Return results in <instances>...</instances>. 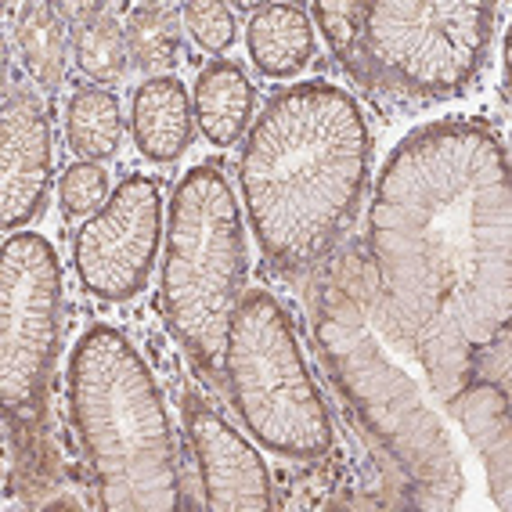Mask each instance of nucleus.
Returning a JSON list of instances; mask_svg holds the SVG:
<instances>
[{
  "label": "nucleus",
  "instance_id": "obj_17",
  "mask_svg": "<svg viewBox=\"0 0 512 512\" xmlns=\"http://www.w3.org/2000/svg\"><path fill=\"white\" fill-rule=\"evenodd\" d=\"M15 44L26 73L44 87L58 91L65 80V55H69V22L51 4H22L15 19Z\"/></svg>",
  "mask_w": 512,
  "mask_h": 512
},
{
  "label": "nucleus",
  "instance_id": "obj_16",
  "mask_svg": "<svg viewBox=\"0 0 512 512\" xmlns=\"http://www.w3.org/2000/svg\"><path fill=\"white\" fill-rule=\"evenodd\" d=\"M256 91L235 62H210L195 83V116L202 138L217 148H231L253 127Z\"/></svg>",
  "mask_w": 512,
  "mask_h": 512
},
{
  "label": "nucleus",
  "instance_id": "obj_15",
  "mask_svg": "<svg viewBox=\"0 0 512 512\" xmlns=\"http://www.w3.org/2000/svg\"><path fill=\"white\" fill-rule=\"evenodd\" d=\"M55 8L62 19H69V44L80 73L105 87L123 83L130 47L127 26L116 19L119 4H55Z\"/></svg>",
  "mask_w": 512,
  "mask_h": 512
},
{
  "label": "nucleus",
  "instance_id": "obj_11",
  "mask_svg": "<svg viewBox=\"0 0 512 512\" xmlns=\"http://www.w3.org/2000/svg\"><path fill=\"white\" fill-rule=\"evenodd\" d=\"M184 430L192 440L195 462H199L202 494L210 512H267L271 498V473L260 451L238 430H231L213 408L188 401L184 408Z\"/></svg>",
  "mask_w": 512,
  "mask_h": 512
},
{
  "label": "nucleus",
  "instance_id": "obj_4",
  "mask_svg": "<svg viewBox=\"0 0 512 512\" xmlns=\"http://www.w3.org/2000/svg\"><path fill=\"white\" fill-rule=\"evenodd\" d=\"M375 321L379 314L365 267L347 264L318 296L314 332L321 357L361 426L408 476L419 505L448 509L462 494V466L451 437L440 415L422 401L419 383L390 357Z\"/></svg>",
  "mask_w": 512,
  "mask_h": 512
},
{
  "label": "nucleus",
  "instance_id": "obj_21",
  "mask_svg": "<svg viewBox=\"0 0 512 512\" xmlns=\"http://www.w3.org/2000/svg\"><path fill=\"white\" fill-rule=\"evenodd\" d=\"M184 29L192 33L195 44L206 51V55H224L231 44H235L238 22L235 11L228 4H213V0H192L181 8Z\"/></svg>",
  "mask_w": 512,
  "mask_h": 512
},
{
  "label": "nucleus",
  "instance_id": "obj_9",
  "mask_svg": "<svg viewBox=\"0 0 512 512\" xmlns=\"http://www.w3.org/2000/svg\"><path fill=\"white\" fill-rule=\"evenodd\" d=\"M159 246H163V188L156 177L130 174L76 231V278L94 300H134L148 285Z\"/></svg>",
  "mask_w": 512,
  "mask_h": 512
},
{
  "label": "nucleus",
  "instance_id": "obj_5",
  "mask_svg": "<svg viewBox=\"0 0 512 512\" xmlns=\"http://www.w3.org/2000/svg\"><path fill=\"white\" fill-rule=\"evenodd\" d=\"M494 4L401 0L314 4V22L339 65L368 91L401 101L455 98L484 69L494 44Z\"/></svg>",
  "mask_w": 512,
  "mask_h": 512
},
{
  "label": "nucleus",
  "instance_id": "obj_18",
  "mask_svg": "<svg viewBox=\"0 0 512 512\" xmlns=\"http://www.w3.org/2000/svg\"><path fill=\"white\" fill-rule=\"evenodd\" d=\"M65 138L76 156L87 163L116 156L123 141V112H119L116 94L105 87L76 91L65 109Z\"/></svg>",
  "mask_w": 512,
  "mask_h": 512
},
{
  "label": "nucleus",
  "instance_id": "obj_3",
  "mask_svg": "<svg viewBox=\"0 0 512 512\" xmlns=\"http://www.w3.org/2000/svg\"><path fill=\"white\" fill-rule=\"evenodd\" d=\"M69 415L105 512L184 505L177 440L145 357L112 325H94L69 354Z\"/></svg>",
  "mask_w": 512,
  "mask_h": 512
},
{
  "label": "nucleus",
  "instance_id": "obj_6",
  "mask_svg": "<svg viewBox=\"0 0 512 512\" xmlns=\"http://www.w3.org/2000/svg\"><path fill=\"white\" fill-rule=\"evenodd\" d=\"M246 296L242 206L217 163L181 177L163 249V318L195 368L213 375Z\"/></svg>",
  "mask_w": 512,
  "mask_h": 512
},
{
  "label": "nucleus",
  "instance_id": "obj_22",
  "mask_svg": "<svg viewBox=\"0 0 512 512\" xmlns=\"http://www.w3.org/2000/svg\"><path fill=\"white\" fill-rule=\"evenodd\" d=\"M509 325L502 332H494V339L487 343L473 361V379H487L509 390Z\"/></svg>",
  "mask_w": 512,
  "mask_h": 512
},
{
  "label": "nucleus",
  "instance_id": "obj_12",
  "mask_svg": "<svg viewBox=\"0 0 512 512\" xmlns=\"http://www.w3.org/2000/svg\"><path fill=\"white\" fill-rule=\"evenodd\" d=\"M451 419L462 426L466 440L476 448L487 469L498 509L512 505V422H509V390L487 379H469L462 390L444 401Z\"/></svg>",
  "mask_w": 512,
  "mask_h": 512
},
{
  "label": "nucleus",
  "instance_id": "obj_2",
  "mask_svg": "<svg viewBox=\"0 0 512 512\" xmlns=\"http://www.w3.org/2000/svg\"><path fill=\"white\" fill-rule=\"evenodd\" d=\"M372 177L365 112L343 87L293 83L267 101L238 156L246 220L282 275L318 267L350 228Z\"/></svg>",
  "mask_w": 512,
  "mask_h": 512
},
{
  "label": "nucleus",
  "instance_id": "obj_1",
  "mask_svg": "<svg viewBox=\"0 0 512 512\" xmlns=\"http://www.w3.org/2000/svg\"><path fill=\"white\" fill-rule=\"evenodd\" d=\"M372 300L448 401L512 314V188L494 130L437 119L390 152L368 213Z\"/></svg>",
  "mask_w": 512,
  "mask_h": 512
},
{
  "label": "nucleus",
  "instance_id": "obj_14",
  "mask_svg": "<svg viewBox=\"0 0 512 512\" xmlns=\"http://www.w3.org/2000/svg\"><path fill=\"white\" fill-rule=\"evenodd\" d=\"M253 65L271 80H293L314 58V26L300 4H264L246 26Z\"/></svg>",
  "mask_w": 512,
  "mask_h": 512
},
{
  "label": "nucleus",
  "instance_id": "obj_10",
  "mask_svg": "<svg viewBox=\"0 0 512 512\" xmlns=\"http://www.w3.org/2000/svg\"><path fill=\"white\" fill-rule=\"evenodd\" d=\"M55 177L51 123L40 101L8 83L0 112V224L15 235L40 217Z\"/></svg>",
  "mask_w": 512,
  "mask_h": 512
},
{
  "label": "nucleus",
  "instance_id": "obj_7",
  "mask_svg": "<svg viewBox=\"0 0 512 512\" xmlns=\"http://www.w3.org/2000/svg\"><path fill=\"white\" fill-rule=\"evenodd\" d=\"M220 368L249 437L264 451L314 462L332 448V415L296 343L293 321L264 289H249L231 318Z\"/></svg>",
  "mask_w": 512,
  "mask_h": 512
},
{
  "label": "nucleus",
  "instance_id": "obj_8",
  "mask_svg": "<svg viewBox=\"0 0 512 512\" xmlns=\"http://www.w3.org/2000/svg\"><path fill=\"white\" fill-rule=\"evenodd\" d=\"M62 264L37 231H15L0 253V401L11 419L44 412L58 350Z\"/></svg>",
  "mask_w": 512,
  "mask_h": 512
},
{
  "label": "nucleus",
  "instance_id": "obj_13",
  "mask_svg": "<svg viewBox=\"0 0 512 512\" xmlns=\"http://www.w3.org/2000/svg\"><path fill=\"white\" fill-rule=\"evenodd\" d=\"M134 145L152 163H174L195 138V105L177 76H152L134 94Z\"/></svg>",
  "mask_w": 512,
  "mask_h": 512
},
{
  "label": "nucleus",
  "instance_id": "obj_20",
  "mask_svg": "<svg viewBox=\"0 0 512 512\" xmlns=\"http://www.w3.org/2000/svg\"><path fill=\"white\" fill-rule=\"evenodd\" d=\"M58 199H62L65 217H94L105 206V199H109V174H105V166L87 163V159L73 163L62 174Z\"/></svg>",
  "mask_w": 512,
  "mask_h": 512
},
{
  "label": "nucleus",
  "instance_id": "obj_19",
  "mask_svg": "<svg viewBox=\"0 0 512 512\" xmlns=\"http://www.w3.org/2000/svg\"><path fill=\"white\" fill-rule=\"evenodd\" d=\"M130 62L145 73H166L181 55V26L170 4H138L127 19Z\"/></svg>",
  "mask_w": 512,
  "mask_h": 512
}]
</instances>
